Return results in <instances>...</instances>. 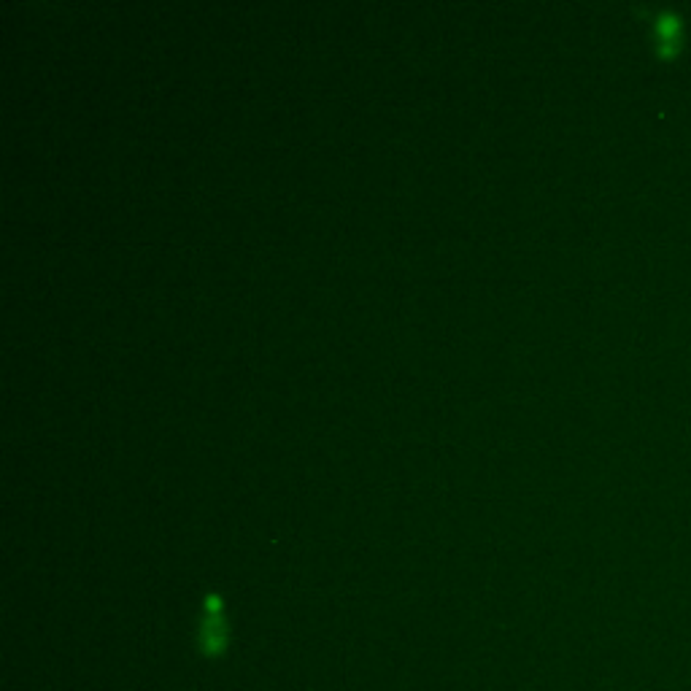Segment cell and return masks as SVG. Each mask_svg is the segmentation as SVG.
<instances>
[{
	"label": "cell",
	"instance_id": "cell-1",
	"mask_svg": "<svg viewBox=\"0 0 691 691\" xmlns=\"http://www.w3.org/2000/svg\"><path fill=\"white\" fill-rule=\"evenodd\" d=\"M227 638H230V629H227V621H224V613H222V597L208 594L205 597V613H203L200 632H197L200 651L205 657H219L227 648Z\"/></svg>",
	"mask_w": 691,
	"mask_h": 691
}]
</instances>
